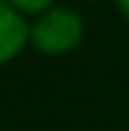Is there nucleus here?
<instances>
[{"mask_svg": "<svg viewBox=\"0 0 129 131\" xmlns=\"http://www.w3.org/2000/svg\"><path fill=\"white\" fill-rule=\"evenodd\" d=\"M86 24L67 5H54L30 21V48L46 56H64L84 43Z\"/></svg>", "mask_w": 129, "mask_h": 131, "instance_id": "f257e3e1", "label": "nucleus"}, {"mask_svg": "<svg viewBox=\"0 0 129 131\" xmlns=\"http://www.w3.org/2000/svg\"><path fill=\"white\" fill-rule=\"evenodd\" d=\"M116 8H118V14H121V19L129 24V0H116Z\"/></svg>", "mask_w": 129, "mask_h": 131, "instance_id": "20e7f679", "label": "nucleus"}, {"mask_svg": "<svg viewBox=\"0 0 129 131\" xmlns=\"http://www.w3.org/2000/svg\"><path fill=\"white\" fill-rule=\"evenodd\" d=\"M27 46H30V19L14 11L5 0H0V67L19 59Z\"/></svg>", "mask_w": 129, "mask_h": 131, "instance_id": "f03ea898", "label": "nucleus"}, {"mask_svg": "<svg viewBox=\"0 0 129 131\" xmlns=\"http://www.w3.org/2000/svg\"><path fill=\"white\" fill-rule=\"evenodd\" d=\"M84 3H97V0H84Z\"/></svg>", "mask_w": 129, "mask_h": 131, "instance_id": "39448f33", "label": "nucleus"}, {"mask_svg": "<svg viewBox=\"0 0 129 131\" xmlns=\"http://www.w3.org/2000/svg\"><path fill=\"white\" fill-rule=\"evenodd\" d=\"M5 3H8L14 11H19L22 16H32V19H35V16H40L43 11L59 5L57 0H5Z\"/></svg>", "mask_w": 129, "mask_h": 131, "instance_id": "7ed1b4c3", "label": "nucleus"}]
</instances>
